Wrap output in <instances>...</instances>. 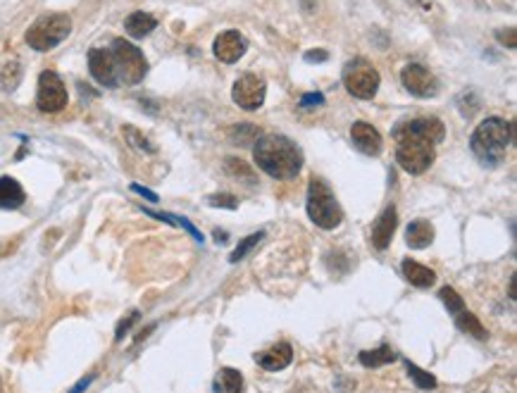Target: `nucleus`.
<instances>
[{
	"mask_svg": "<svg viewBox=\"0 0 517 393\" xmlns=\"http://www.w3.org/2000/svg\"><path fill=\"white\" fill-rule=\"evenodd\" d=\"M446 127L436 117L405 120L394 129L396 160L408 174H424L436 157L434 146L443 141Z\"/></svg>",
	"mask_w": 517,
	"mask_h": 393,
	"instance_id": "1",
	"label": "nucleus"
},
{
	"mask_svg": "<svg viewBox=\"0 0 517 393\" xmlns=\"http://www.w3.org/2000/svg\"><path fill=\"white\" fill-rule=\"evenodd\" d=\"M253 160L263 172L274 179H293L303 167V153L286 136H260L253 146Z\"/></svg>",
	"mask_w": 517,
	"mask_h": 393,
	"instance_id": "2",
	"label": "nucleus"
},
{
	"mask_svg": "<svg viewBox=\"0 0 517 393\" xmlns=\"http://www.w3.org/2000/svg\"><path fill=\"white\" fill-rule=\"evenodd\" d=\"M513 141V124L503 117H489L475 129L470 148L477 155V160L487 167H496L506 160L508 146Z\"/></svg>",
	"mask_w": 517,
	"mask_h": 393,
	"instance_id": "3",
	"label": "nucleus"
},
{
	"mask_svg": "<svg viewBox=\"0 0 517 393\" xmlns=\"http://www.w3.org/2000/svg\"><path fill=\"white\" fill-rule=\"evenodd\" d=\"M307 217H310L319 229H336L343 222V210L339 200L334 198V191L322 179H312L307 186V200H305Z\"/></svg>",
	"mask_w": 517,
	"mask_h": 393,
	"instance_id": "4",
	"label": "nucleus"
},
{
	"mask_svg": "<svg viewBox=\"0 0 517 393\" xmlns=\"http://www.w3.org/2000/svg\"><path fill=\"white\" fill-rule=\"evenodd\" d=\"M72 31V19L64 12H48V15L38 17L27 31V43L34 50H53L60 45Z\"/></svg>",
	"mask_w": 517,
	"mask_h": 393,
	"instance_id": "5",
	"label": "nucleus"
},
{
	"mask_svg": "<svg viewBox=\"0 0 517 393\" xmlns=\"http://www.w3.org/2000/svg\"><path fill=\"white\" fill-rule=\"evenodd\" d=\"M341 79H343L346 91H348L351 96L360 98V101H372L379 91V84H382L379 72L372 67L365 57H356V60L346 62Z\"/></svg>",
	"mask_w": 517,
	"mask_h": 393,
	"instance_id": "6",
	"label": "nucleus"
},
{
	"mask_svg": "<svg viewBox=\"0 0 517 393\" xmlns=\"http://www.w3.org/2000/svg\"><path fill=\"white\" fill-rule=\"evenodd\" d=\"M113 57L117 64V79H122L127 86H136L139 81H143L148 72V62L136 45L124 41V38H117V41H113Z\"/></svg>",
	"mask_w": 517,
	"mask_h": 393,
	"instance_id": "7",
	"label": "nucleus"
},
{
	"mask_svg": "<svg viewBox=\"0 0 517 393\" xmlns=\"http://www.w3.org/2000/svg\"><path fill=\"white\" fill-rule=\"evenodd\" d=\"M36 105L41 113H60L67 105V89H64L62 79L55 72L45 69L38 76V91H36Z\"/></svg>",
	"mask_w": 517,
	"mask_h": 393,
	"instance_id": "8",
	"label": "nucleus"
},
{
	"mask_svg": "<svg viewBox=\"0 0 517 393\" xmlns=\"http://www.w3.org/2000/svg\"><path fill=\"white\" fill-rule=\"evenodd\" d=\"M265 93H267V86H265V81L258 74H244V76H239L237 84H234V89H232L234 103H237L241 110H248V113H253V110L263 108Z\"/></svg>",
	"mask_w": 517,
	"mask_h": 393,
	"instance_id": "9",
	"label": "nucleus"
},
{
	"mask_svg": "<svg viewBox=\"0 0 517 393\" xmlns=\"http://www.w3.org/2000/svg\"><path fill=\"white\" fill-rule=\"evenodd\" d=\"M403 86L417 98H434L438 93V79L420 62H412L401 72Z\"/></svg>",
	"mask_w": 517,
	"mask_h": 393,
	"instance_id": "10",
	"label": "nucleus"
},
{
	"mask_svg": "<svg viewBox=\"0 0 517 393\" xmlns=\"http://www.w3.org/2000/svg\"><path fill=\"white\" fill-rule=\"evenodd\" d=\"M89 69H91V76L108 89H115L117 81H120V79H117V64H115L113 50H106V48L91 50L89 52Z\"/></svg>",
	"mask_w": 517,
	"mask_h": 393,
	"instance_id": "11",
	"label": "nucleus"
},
{
	"mask_svg": "<svg viewBox=\"0 0 517 393\" xmlns=\"http://www.w3.org/2000/svg\"><path fill=\"white\" fill-rule=\"evenodd\" d=\"M246 50H248V41L239 31H225V34L215 38V57L227 64L239 62L246 55Z\"/></svg>",
	"mask_w": 517,
	"mask_h": 393,
	"instance_id": "12",
	"label": "nucleus"
},
{
	"mask_svg": "<svg viewBox=\"0 0 517 393\" xmlns=\"http://www.w3.org/2000/svg\"><path fill=\"white\" fill-rule=\"evenodd\" d=\"M398 227V215H396V207L389 205L384 210L382 215L377 217V222L372 224V234H370V241L372 246L377 248V251H386L391 244V239H394V232Z\"/></svg>",
	"mask_w": 517,
	"mask_h": 393,
	"instance_id": "13",
	"label": "nucleus"
},
{
	"mask_svg": "<svg viewBox=\"0 0 517 393\" xmlns=\"http://www.w3.org/2000/svg\"><path fill=\"white\" fill-rule=\"evenodd\" d=\"M351 139H353V146H356L360 153L365 155H379L382 153V134L372 127L368 122H356L351 129Z\"/></svg>",
	"mask_w": 517,
	"mask_h": 393,
	"instance_id": "14",
	"label": "nucleus"
},
{
	"mask_svg": "<svg viewBox=\"0 0 517 393\" xmlns=\"http://www.w3.org/2000/svg\"><path fill=\"white\" fill-rule=\"evenodd\" d=\"M293 360V351L289 343H277L272 348H267L263 353H255V363H258L267 372H279L284 367H289Z\"/></svg>",
	"mask_w": 517,
	"mask_h": 393,
	"instance_id": "15",
	"label": "nucleus"
},
{
	"mask_svg": "<svg viewBox=\"0 0 517 393\" xmlns=\"http://www.w3.org/2000/svg\"><path fill=\"white\" fill-rule=\"evenodd\" d=\"M24 200H27V193L19 186V181L12 176H0V207L17 210L24 205Z\"/></svg>",
	"mask_w": 517,
	"mask_h": 393,
	"instance_id": "16",
	"label": "nucleus"
},
{
	"mask_svg": "<svg viewBox=\"0 0 517 393\" xmlns=\"http://www.w3.org/2000/svg\"><path fill=\"white\" fill-rule=\"evenodd\" d=\"M401 272H403V277L417 288H429V286H434V281H436L434 270H429V267H424L415 260H403Z\"/></svg>",
	"mask_w": 517,
	"mask_h": 393,
	"instance_id": "17",
	"label": "nucleus"
},
{
	"mask_svg": "<svg viewBox=\"0 0 517 393\" xmlns=\"http://www.w3.org/2000/svg\"><path fill=\"white\" fill-rule=\"evenodd\" d=\"M431 241H434V227L429 224V222H412L405 229V244L410 248H415V251H422V248L431 246Z\"/></svg>",
	"mask_w": 517,
	"mask_h": 393,
	"instance_id": "18",
	"label": "nucleus"
},
{
	"mask_svg": "<svg viewBox=\"0 0 517 393\" xmlns=\"http://www.w3.org/2000/svg\"><path fill=\"white\" fill-rule=\"evenodd\" d=\"M155 26H158V19L148 15V12H132L124 22V29L132 38H146Z\"/></svg>",
	"mask_w": 517,
	"mask_h": 393,
	"instance_id": "19",
	"label": "nucleus"
},
{
	"mask_svg": "<svg viewBox=\"0 0 517 393\" xmlns=\"http://www.w3.org/2000/svg\"><path fill=\"white\" fill-rule=\"evenodd\" d=\"M398 355L396 351L391 348V346H379L375 351H363L358 355L360 365L363 367H384V365H391Z\"/></svg>",
	"mask_w": 517,
	"mask_h": 393,
	"instance_id": "20",
	"label": "nucleus"
},
{
	"mask_svg": "<svg viewBox=\"0 0 517 393\" xmlns=\"http://www.w3.org/2000/svg\"><path fill=\"white\" fill-rule=\"evenodd\" d=\"M215 391H222V393H241V391H244V377H241V372L232 370V367H225V370H220L217 379H215Z\"/></svg>",
	"mask_w": 517,
	"mask_h": 393,
	"instance_id": "21",
	"label": "nucleus"
},
{
	"mask_svg": "<svg viewBox=\"0 0 517 393\" xmlns=\"http://www.w3.org/2000/svg\"><path fill=\"white\" fill-rule=\"evenodd\" d=\"M453 322H455L458 329L465 331V334H472L475 338H487V331H484L482 322L475 317V312L467 310V307H462L460 312L453 314Z\"/></svg>",
	"mask_w": 517,
	"mask_h": 393,
	"instance_id": "22",
	"label": "nucleus"
},
{
	"mask_svg": "<svg viewBox=\"0 0 517 393\" xmlns=\"http://www.w3.org/2000/svg\"><path fill=\"white\" fill-rule=\"evenodd\" d=\"M19 81H22V64L15 60L3 64V69H0V89L5 93H12L19 86Z\"/></svg>",
	"mask_w": 517,
	"mask_h": 393,
	"instance_id": "23",
	"label": "nucleus"
},
{
	"mask_svg": "<svg viewBox=\"0 0 517 393\" xmlns=\"http://www.w3.org/2000/svg\"><path fill=\"white\" fill-rule=\"evenodd\" d=\"M405 370H408V375H410L412 382H415L417 389H422V391L436 389V377H434V375H429V372L420 370V367H417V365H412L410 360H405Z\"/></svg>",
	"mask_w": 517,
	"mask_h": 393,
	"instance_id": "24",
	"label": "nucleus"
},
{
	"mask_svg": "<svg viewBox=\"0 0 517 393\" xmlns=\"http://www.w3.org/2000/svg\"><path fill=\"white\" fill-rule=\"evenodd\" d=\"M229 139H232V143H237V146H248L251 141L260 139V131L251 127V124H241V127L229 129Z\"/></svg>",
	"mask_w": 517,
	"mask_h": 393,
	"instance_id": "25",
	"label": "nucleus"
},
{
	"mask_svg": "<svg viewBox=\"0 0 517 393\" xmlns=\"http://www.w3.org/2000/svg\"><path fill=\"white\" fill-rule=\"evenodd\" d=\"M122 134H124V139H127V143L132 148H139V150H143V153H155V146L136 127H129V124H127V127H122Z\"/></svg>",
	"mask_w": 517,
	"mask_h": 393,
	"instance_id": "26",
	"label": "nucleus"
},
{
	"mask_svg": "<svg viewBox=\"0 0 517 393\" xmlns=\"http://www.w3.org/2000/svg\"><path fill=\"white\" fill-rule=\"evenodd\" d=\"M263 239H265V232L251 234V236H248V239H244V241H241V244H239L237 248H234V253L229 255V260H232V262H239V260H244L246 255L251 253L253 248L258 246V244H260V241H263Z\"/></svg>",
	"mask_w": 517,
	"mask_h": 393,
	"instance_id": "27",
	"label": "nucleus"
},
{
	"mask_svg": "<svg viewBox=\"0 0 517 393\" xmlns=\"http://www.w3.org/2000/svg\"><path fill=\"white\" fill-rule=\"evenodd\" d=\"M438 298H441L443 303H446V307H448V312H450V314H458V312L462 310V307H467V305H465L462 296L455 291L453 286H443L441 291H438Z\"/></svg>",
	"mask_w": 517,
	"mask_h": 393,
	"instance_id": "28",
	"label": "nucleus"
},
{
	"mask_svg": "<svg viewBox=\"0 0 517 393\" xmlns=\"http://www.w3.org/2000/svg\"><path fill=\"white\" fill-rule=\"evenodd\" d=\"M227 172L232 174V176H244V179L248 181H253V169L246 165V162H241L237 160V157H227Z\"/></svg>",
	"mask_w": 517,
	"mask_h": 393,
	"instance_id": "29",
	"label": "nucleus"
},
{
	"mask_svg": "<svg viewBox=\"0 0 517 393\" xmlns=\"http://www.w3.org/2000/svg\"><path fill=\"white\" fill-rule=\"evenodd\" d=\"M208 203H210L212 207H227V210H234L239 205V200L234 198L232 193H217V195H210L208 198Z\"/></svg>",
	"mask_w": 517,
	"mask_h": 393,
	"instance_id": "30",
	"label": "nucleus"
},
{
	"mask_svg": "<svg viewBox=\"0 0 517 393\" xmlns=\"http://www.w3.org/2000/svg\"><path fill=\"white\" fill-rule=\"evenodd\" d=\"M134 322H139V312H132L127 319H122L120 324H117V331H115V341H122L124 336L129 334V329H132V324Z\"/></svg>",
	"mask_w": 517,
	"mask_h": 393,
	"instance_id": "31",
	"label": "nucleus"
},
{
	"mask_svg": "<svg viewBox=\"0 0 517 393\" xmlns=\"http://www.w3.org/2000/svg\"><path fill=\"white\" fill-rule=\"evenodd\" d=\"M324 103V96L322 93H305L300 98V108H317V105Z\"/></svg>",
	"mask_w": 517,
	"mask_h": 393,
	"instance_id": "32",
	"label": "nucleus"
},
{
	"mask_svg": "<svg viewBox=\"0 0 517 393\" xmlns=\"http://www.w3.org/2000/svg\"><path fill=\"white\" fill-rule=\"evenodd\" d=\"M496 38H499L501 43H508V48H515V45H517V41H515V29H513V26H510L508 31H499V34H496Z\"/></svg>",
	"mask_w": 517,
	"mask_h": 393,
	"instance_id": "33",
	"label": "nucleus"
},
{
	"mask_svg": "<svg viewBox=\"0 0 517 393\" xmlns=\"http://www.w3.org/2000/svg\"><path fill=\"white\" fill-rule=\"evenodd\" d=\"M305 60L307 62H324V60H329V52L326 50H307Z\"/></svg>",
	"mask_w": 517,
	"mask_h": 393,
	"instance_id": "34",
	"label": "nucleus"
},
{
	"mask_svg": "<svg viewBox=\"0 0 517 393\" xmlns=\"http://www.w3.org/2000/svg\"><path fill=\"white\" fill-rule=\"evenodd\" d=\"M132 191H134V193H139V195H143V198L150 200V203H158V195H155L153 191H150V188H143V186H139V183H132Z\"/></svg>",
	"mask_w": 517,
	"mask_h": 393,
	"instance_id": "35",
	"label": "nucleus"
},
{
	"mask_svg": "<svg viewBox=\"0 0 517 393\" xmlns=\"http://www.w3.org/2000/svg\"><path fill=\"white\" fill-rule=\"evenodd\" d=\"M93 379H96L93 375H89V377H84V379H81V382H79V384H74V389H72L69 393H84V391H86V389H89V386H91V384H93Z\"/></svg>",
	"mask_w": 517,
	"mask_h": 393,
	"instance_id": "36",
	"label": "nucleus"
},
{
	"mask_svg": "<svg viewBox=\"0 0 517 393\" xmlns=\"http://www.w3.org/2000/svg\"><path fill=\"white\" fill-rule=\"evenodd\" d=\"M517 277H515V274H513V277H510V298H513V300H517Z\"/></svg>",
	"mask_w": 517,
	"mask_h": 393,
	"instance_id": "37",
	"label": "nucleus"
},
{
	"mask_svg": "<svg viewBox=\"0 0 517 393\" xmlns=\"http://www.w3.org/2000/svg\"><path fill=\"white\" fill-rule=\"evenodd\" d=\"M408 3H412V5H422L424 10H429V3H427V0H408Z\"/></svg>",
	"mask_w": 517,
	"mask_h": 393,
	"instance_id": "38",
	"label": "nucleus"
},
{
	"mask_svg": "<svg viewBox=\"0 0 517 393\" xmlns=\"http://www.w3.org/2000/svg\"><path fill=\"white\" fill-rule=\"evenodd\" d=\"M215 236H217V244H227V234L225 232H215Z\"/></svg>",
	"mask_w": 517,
	"mask_h": 393,
	"instance_id": "39",
	"label": "nucleus"
}]
</instances>
